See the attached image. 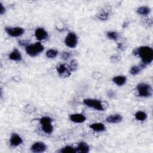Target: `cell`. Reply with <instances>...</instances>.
I'll return each instance as SVG.
<instances>
[{
  "instance_id": "obj_1",
  "label": "cell",
  "mask_w": 153,
  "mask_h": 153,
  "mask_svg": "<svg viewBox=\"0 0 153 153\" xmlns=\"http://www.w3.org/2000/svg\"><path fill=\"white\" fill-rule=\"evenodd\" d=\"M135 56L141 58L142 61V63L148 65L153 60V50L151 47L143 46L133 51Z\"/></svg>"
},
{
  "instance_id": "obj_2",
  "label": "cell",
  "mask_w": 153,
  "mask_h": 153,
  "mask_svg": "<svg viewBox=\"0 0 153 153\" xmlns=\"http://www.w3.org/2000/svg\"><path fill=\"white\" fill-rule=\"evenodd\" d=\"M44 50V47L40 43H36L34 44H31L27 46L26 52L31 56H37Z\"/></svg>"
},
{
  "instance_id": "obj_3",
  "label": "cell",
  "mask_w": 153,
  "mask_h": 153,
  "mask_svg": "<svg viewBox=\"0 0 153 153\" xmlns=\"http://www.w3.org/2000/svg\"><path fill=\"white\" fill-rule=\"evenodd\" d=\"M139 96L142 97H148L152 95V88L146 83H140L137 86Z\"/></svg>"
},
{
  "instance_id": "obj_4",
  "label": "cell",
  "mask_w": 153,
  "mask_h": 153,
  "mask_svg": "<svg viewBox=\"0 0 153 153\" xmlns=\"http://www.w3.org/2000/svg\"><path fill=\"white\" fill-rule=\"evenodd\" d=\"M84 103L87 107L93 108L98 111L103 110V107L102 104V102L99 100L87 99L84 100Z\"/></svg>"
},
{
  "instance_id": "obj_5",
  "label": "cell",
  "mask_w": 153,
  "mask_h": 153,
  "mask_svg": "<svg viewBox=\"0 0 153 153\" xmlns=\"http://www.w3.org/2000/svg\"><path fill=\"white\" fill-rule=\"evenodd\" d=\"M66 45L71 48H74L77 44V37L74 33H69L65 39Z\"/></svg>"
},
{
  "instance_id": "obj_6",
  "label": "cell",
  "mask_w": 153,
  "mask_h": 153,
  "mask_svg": "<svg viewBox=\"0 0 153 153\" xmlns=\"http://www.w3.org/2000/svg\"><path fill=\"white\" fill-rule=\"evenodd\" d=\"M5 31L8 34L13 37H19L24 33V29L20 27H7L5 28Z\"/></svg>"
},
{
  "instance_id": "obj_7",
  "label": "cell",
  "mask_w": 153,
  "mask_h": 153,
  "mask_svg": "<svg viewBox=\"0 0 153 153\" xmlns=\"http://www.w3.org/2000/svg\"><path fill=\"white\" fill-rule=\"evenodd\" d=\"M59 74L62 77H68L71 75V69L69 66L66 64H62L57 68Z\"/></svg>"
},
{
  "instance_id": "obj_8",
  "label": "cell",
  "mask_w": 153,
  "mask_h": 153,
  "mask_svg": "<svg viewBox=\"0 0 153 153\" xmlns=\"http://www.w3.org/2000/svg\"><path fill=\"white\" fill-rule=\"evenodd\" d=\"M46 149V145L43 142H38L33 145L31 150L34 152H44Z\"/></svg>"
},
{
  "instance_id": "obj_9",
  "label": "cell",
  "mask_w": 153,
  "mask_h": 153,
  "mask_svg": "<svg viewBox=\"0 0 153 153\" xmlns=\"http://www.w3.org/2000/svg\"><path fill=\"white\" fill-rule=\"evenodd\" d=\"M70 120L74 123H82L85 122L86 120L85 116H84L83 114H74L70 116Z\"/></svg>"
},
{
  "instance_id": "obj_10",
  "label": "cell",
  "mask_w": 153,
  "mask_h": 153,
  "mask_svg": "<svg viewBox=\"0 0 153 153\" xmlns=\"http://www.w3.org/2000/svg\"><path fill=\"white\" fill-rule=\"evenodd\" d=\"M22 143V139L16 133H13L10 138V144L12 146H18Z\"/></svg>"
},
{
  "instance_id": "obj_11",
  "label": "cell",
  "mask_w": 153,
  "mask_h": 153,
  "mask_svg": "<svg viewBox=\"0 0 153 153\" xmlns=\"http://www.w3.org/2000/svg\"><path fill=\"white\" fill-rule=\"evenodd\" d=\"M35 35L38 40H43L47 38L48 34L47 32L43 28H38L35 31Z\"/></svg>"
},
{
  "instance_id": "obj_12",
  "label": "cell",
  "mask_w": 153,
  "mask_h": 153,
  "mask_svg": "<svg viewBox=\"0 0 153 153\" xmlns=\"http://www.w3.org/2000/svg\"><path fill=\"white\" fill-rule=\"evenodd\" d=\"M77 152L79 153H87L89 151V147L86 143L80 142L77 148L75 149Z\"/></svg>"
},
{
  "instance_id": "obj_13",
  "label": "cell",
  "mask_w": 153,
  "mask_h": 153,
  "mask_svg": "<svg viewBox=\"0 0 153 153\" xmlns=\"http://www.w3.org/2000/svg\"><path fill=\"white\" fill-rule=\"evenodd\" d=\"M122 120V117L119 114H115L109 116L107 118V122L110 123H117Z\"/></svg>"
},
{
  "instance_id": "obj_14",
  "label": "cell",
  "mask_w": 153,
  "mask_h": 153,
  "mask_svg": "<svg viewBox=\"0 0 153 153\" xmlns=\"http://www.w3.org/2000/svg\"><path fill=\"white\" fill-rule=\"evenodd\" d=\"M9 58L14 61H20L22 60V56L18 49H14L9 55Z\"/></svg>"
},
{
  "instance_id": "obj_15",
  "label": "cell",
  "mask_w": 153,
  "mask_h": 153,
  "mask_svg": "<svg viewBox=\"0 0 153 153\" xmlns=\"http://www.w3.org/2000/svg\"><path fill=\"white\" fill-rule=\"evenodd\" d=\"M90 127L96 132H102L105 129V127L102 123H93L90 126Z\"/></svg>"
},
{
  "instance_id": "obj_16",
  "label": "cell",
  "mask_w": 153,
  "mask_h": 153,
  "mask_svg": "<svg viewBox=\"0 0 153 153\" xmlns=\"http://www.w3.org/2000/svg\"><path fill=\"white\" fill-rule=\"evenodd\" d=\"M112 81H113V82L117 85L119 86H122L126 83V78L123 76H117L114 77L113 80H112Z\"/></svg>"
},
{
  "instance_id": "obj_17",
  "label": "cell",
  "mask_w": 153,
  "mask_h": 153,
  "mask_svg": "<svg viewBox=\"0 0 153 153\" xmlns=\"http://www.w3.org/2000/svg\"><path fill=\"white\" fill-rule=\"evenodd\" d=\"M150 12V9L148 7L142 6L139 7L137 10V13L141 15H147Z\"/></svg>"
},
{
  "instance_id": "obj_18",
  "label": "cell",
  "mask_w": 153,
  "mask_h": 153,
  "mask_svg": "<svg viewBox=\"0 0 153 153\" xmlns=\"http://www.w3.org/2000/svg\"><path fill=\"white\" fill-rule=\"evenodd\" d=\"M135 118L139 121H144L147 118V114L143 111H138L135 114Z\"/></svg>"
},
{
  "instance_id": "obj_19",
  "label": "cell",
  "mask_w": 153,
  "mask_h": 153,
  "mask_svg": "<svg viewBox=\"0 0 153 153\" xmlns=\"http://www.w3.org/2000/svg\"><path fill=\"white\" fill-rule=\"evenodd\" d=\"M42 129L46 133H51L53 131V127L52 125V123H49V124H43L42 125Z\"/></svg>"
},
{
  "instance_id": "obj_20",
  "label": "cell",
  "mask_w": 153,
  "mask_h": 153,
  "mask_svg": "<svg viewBox=\"0 0 153 153\" xmlns=\"http://www.w3.org/2000/svg\"><path fill=\"white\" fill-rule=\"evenodd\" d=\"M61 152H64V153H74L76 152V150L73 147L70 146H67L61 149L60 151Z\"/></svg>"
},
{
  "instance_id": "obj_21",
  "label": "cell",
  "mask_w": 153,
  "mask_h": 153,
  "mask_svg": "<svg viewBox=\"0 0 153 153\" xmlns=\"http://www.w3.org/2000/svg\"><path fill=\"white\" fill-rule=\"evenodd\" d=\"M142 69V67L141 65H139V66H134L131 69V73L132 75H135L136 74H138Z\"/></svg>"
},
{
  "instance_id": "obj_22",
  "label": "cell",
  "mask_w": 153,
  "mask_h": 153,
  "mask_svg": "<svg viewBox=\"0 0 153 153\" xmlns=\"http://www.w3.org/2000/svg\"><path fill=\"white\" fill-rule=\"evenodd\" d=\"M58 53V52L57 50L51 49V50H49L47 52L46 55L49 58H53L56 57V56H57Z\"/></svg>"
},
{
  "instance_id": "obj_23",
  "label": "cell",
  "mask_w": 153,
  "mask_h": 153,
  "mask_svg": "<svg viewBox=\"0 0 153 153\" xmlns=\"http://www.w3.org/2000/svg\"><path fill=\"white\" fill-rule=\"evenodd\" d=\"M40 123L43 124H49V123H52V119L50 117H44L41 118L40 120Z\"/></svg>"
},
{
  "instance_id": "obj_24",
  "label": "cell",
  "mask_w": 153,
  "mask_h": 153,
  "mask_svg": "<svg viewBox=\"0 0 153 153\" xmlns=\"http://www.w3.org/2000/svg\"><path fill=\"white\" fill-rule=\"evenodd\" d=\"M107 36L109 39L113 40H116L118 38V34L115 32H108L107 33Z\"/></svg>"
},
{
  "instance_id": "obj_25",
  "label": "cell",
  "mask_w": 153,
  "mask_h": 153,
  "mask_svg": "<svg viewBox=\"0 0 153 153\" xmlns=\"http://www.w3.org/2000/svg\"><path fill=\"white\" fill-rule=\"evenodd\" d=\"M77 67V63L75 61H72L71 62V64L69 65V68L71 69V71H75Z\"/></svg>"
},
{
  "instance_id": "obj_26",
  "label": "cell",
  "mask_w": 153,
  "mask_h": 153,
  "mask_svg": "<svg viewBox=\"0 0 153 153\" xmlns=\"http://www.w3.org/2000/svg\"><path fill=\"white\" fill-rule=\"evenodd\" d=\"M70 56V54L68 52H63L62 54V58L64 60H67Z\"/></svg>"
},
{
  "instance_id": "obj_27",
  "label": "cell",
  "mask_w": 153,
  "mask_h": 153,
  "mask_svg": "<svg viewBox=\"0 0 153 153\" xmlns=\"http://www.w3.org/2000/svg\"><path fill=\"white\" fill-rule=\"evenodd\" d=\"M99 19H103V20H106L108 18V14H101V16L99 17Z\"/></svg>"
},
{
  "instance_id": "obj_28",
  "label": "cell",
  "mask_w": 153,
  "mask_h": 153,
  "mask_svg": "<svg viewBox=\"0 0 153 153\" xmlns=\"http://www.w3.org/2000/svg\"><path fill=\"white\" fill-rule=\"evenodd\" d=\"M0 6H1V8H0V13H1V14H3L5 13V8L3 7L2 4H0Z\"/></svg>"
},
{
  "instance_id": "obj_29",
  "label": "cell",
  "mask_w": 153,
  "mask_h": 153,
  "mask_svg": "<svg viewBox=\"0 0 153 153\" xmlns=\"http://www.w3.org/2000/svg\"><path fill=\"white\" fill-rule=\"evenodd\" d=\"M19 44L22 46H26L27 44H28V41H25V40H22V41H20L19 42Z\"/></svg>"
}]
</instances>
